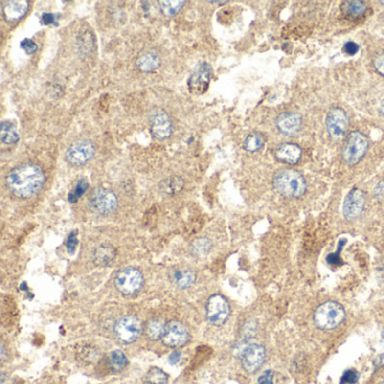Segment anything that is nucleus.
<instances>
[{
	"instance_id": "20e7f679",
	"label": "nucleus",
	"mask_w": 384,
	"mask_h": 384,
	"mask_svg": "<svg viewBox=\"0 0 384 384\" xmlns=\"http://www.w3.org/2000/svg\"><path fill=\"white\" fill-rule=\"evenodd\" d=\"M89 207L96 214L110 215L117 210V196L111 189L97 187L89 196Z\"/></svg>"
},
{
	"instance_id": "5701e85b",
	"label": "nucleus",
	"mask_w": 384,
	"mask_h": 384,
	"mask_svg": "<svg viewBox=\"0 0 384 384\" xmlns=\"http://www.w3.org/2000/svg\"><path fill=\"white\" fill-rule=\"evenodd\" d=\"M341 10L346 16L357 18L363 16L366 12V5L360 0H350V1H345L342 3Z\"/></svg>"
},
{
	"instance_id": "412c9836",
	"label": "nucleus",
	"mask_w": 384,
	"mask_h": 384,
	"mask_svg": "<svg viewBox=\"0 0 384 384\" xmlns=\"http://www.w3.org/2000/svg\"><path fill=\"white\" fill-rule=\"evenodd\" d=\"M170 279L174 284H176L181 289H188L194 284L196 279V275L193 271L182 268V270L173 271L170 274Z\"/></svg>"
},
{
	"instance_id": "e433bc0d",
	"label": "nucleus",
	"mask_w": 384,
	"mask_h": 384,
	"mask_svg": "<svg viewBox=\"0 0 384 384\" xmlns=\"http://www.w3.org/2000/svg\"><path fill=\"white\" fill-rule=\"evenodd\" d=\"M274 373L271 371H266L259 376L258 384H273Z\"/></svg>"
},
{
	"instance_id": "4be33fe9",
	"label": "nucleus",
	"mask_w": 384,
	"mask_h": 384,
	"mask_svg": "<svg viewBox=\"0 0 384 384\" xmlns=\"http://www.w3.org/2000/svg\"><path fill=\"white\" fill-rule=\"evenodd\" d=\"M0 139L5 144H15L20 141V133L10 122L3 121L0 125Z\"/></svg>"
},
{
	"instance_id": "79ce46f5",
	"label": "nucleus",
	"mask_w": 384,
	"mask_h": 384,
	"mask_svg": "<svg viewBox=\"0 0 384 384\" xmlns=\"http://www.w3.org/2000/svg\"><path fill=\"white\" fill-rule=\"evenodd\" d=\"M180 360H181V354L178 353V352H174L170 355V357H169V361H170L171 364L178 363V361H180Z\"/></svg>"
},
{
	"instance_id": "cd10ccee",
	"label": "nucleus",
	"mask_w": 384,
	"mask_h": 384,
	"mask_svg": "<svg viewBox=\"0 0 384 384\" xmlns=\"http://www.w3.org/2000/svg\"><path fill=\"white\" fill-rule=\"evenodd\" d=\"M111 366L114 371H121L128 365V359L124 355V353L121 350H114L111 353L110 356Z\"/></svg>"
},
{
	"instance_id": "ea45409f",
	"label": "nucleus",
	"mask_w": 384,
	"mask_h": 384,
	"mask_svg": "<svg viewBox=\"0 0 384 384\" xmlns=\"http://www.w3.org/2000/svg\"><path fill=\"white\" fill-rule=\"evenodd\" d=\"M374 195L378 197V199H383L384 197V180H382L381 181L378 182V185L374 187Z\"/></svg>"
},
{
	"instance_id": "393cba45",
	"label": "nucleus",
	"mask_w": 384,
	"mask_h": 384,
	"mask_svg": "<svg viewBox=\"0 0 384 384\" xmlns=\"http://www.w3.org/2000/svg\"><path fill=\"white\" fill-rule=\"evenodd\" d=\"M158 3L160 12L162 13L163 16L170 18L176 16L186 2L182 0H171V1H159Z\"/></svg>"
},
{
	"instance_id": "c85d7f7f",
	"label": "nucleus",
	"mask_w": 384,
	"mask_h": 384,
	"mask_svg": "<svg viewBox=\"0 0 384 384\" xmlns=\"http://www.w3.org/2000/svg\"><path fill=\"white\" fill-rule=\"evenodd\" d=\"M163 329H165V324H162L158 320H152L147 326L148 337L152 339V340H157V339L162 337Z\"/></svg>"
},
{
	"instance_id": "9b49d317",
	"label": "nucleus",
	"mask_w": 384,
	"mask_h": 384,
	"mask_svg": "<svg viewBox=\"0 0 384 384\" xmlns=\"http://www.w3.org/2000/svg\"><path fill=\"white\" fill-rule=\"evenodd\" d=\"M266 357V350L262 345L251 344L246 346L241 353L242 366L248 373H255L262 367Z\"/></svg>"
},
{
	"instance_id": "f257e3e1",
	"label": "nucleus",
	"mask_w": 384,
	"mask_h": 384,
	"mask_svg": "<svg viewBox=\"0 0 384 384\" xmlns=\"http://www.w3.org/2000/svg\"><path fill=\"white\" fill-rule=\"evenodd\" d=\"M45 175L39 165L33 162L15 167L6 177L7 187L20 199H29L42 189Z\"/></svg>"
},
{
	"instance_id": "a878e982",
	"label": "nucleus",
	"mask_w": 384,
	"mask_h": 384,
	"mask_svg": "<svg viewBox=\"0 0 384 384\" xmlns=\"http://www.w3.org/2000/svg\"><path fill=\"white\" fill-rule=\"evenodd\" d=\"M265 137L263 134L253 132L246 137L244 141V149L248 152H257L264 147Z\"/></svg>"
},
{
	"instance_id": "a18cd8bd",
	"label": "nucleus",
	"mask_w": 384,
	"mask_h": 384,
	"mask_svg": "<svg viewBox=\"0 0 384 384\" xmlns=\"http://www.w3.org/2000/svg\"><path fill=\"white\" fill-rule=\"evenodd\" d=\"M380 384H384V381H382V382H381V383H380Z\"/></svg>"
},
{
	"instance_id": "c9c22d12",
	"label": "nucleus",
	"mask_w": 384,
	"mask_h": 384,
	"mask_svg": "<svg viewBox=\"0 0 384 384\" xmlns=\"http://www.w3.org/2000/svg\"><path fill=\"white\" fill-rule=\"evenodd\" d=\"M359 48L360 46L357 45L355 42H352V41H349L344 45V48H342V51L345 52L346 54L348 55H355L357 52H359Z\"/></svg>"
},
{
	"instance_id": "f8f14e48",
	"label": "nucleus",
	"mask_w": 384,
	"mask_h": 384,
	"mask_svg": "<svg viewBox=\"0 0 384 384\" xmlns=\"http://www.w3.org/2000/svg\"><path fill=\"white\" fill-rule=\"evenodd\" d=\"M348 117L341 108H333L327 115V131L334 139H340L347 132Z\"/></svg>"
},
{
	"instance_id": "37998d69",
	"label": "nucleus",
	"mask_w": 384,
	"mask_h": 384,
	"mask_svg": "<svg viewBox=\"0 0 384 384\" xmlns=\"http://www.w3.org/2000/svg\"><path fill=\"white\" fill-rule=\"evenodd\" d=\"M379 112H380V114L382 115V116L384 117V99L382 100L381 102V104H380V107H379Z\"/></svg>"
},
{
	"instance_id": "aec40b11",
	"label": "nucleus",
	"mask_w": 384,
	"mask_h": 384,
	"mask_svg": "<svg viewBox=\"0 0 384 384\" xmlns=\"http://www.w3.org/2000/svg\"><path fill=\"white\" fill-rule=\"evenodd\" d=\"M115 256H116V250L113 246L111 245H100L97 247L94 252H92V260L96 265L99 266H106L113 262Z\"/></svg>"
},
{
	"instance_id": "1a4fd4ad",
	"label": "nucleus",
	"mask_w": 384,
	"mask_h": 384,
	"mask_svg": "<svg viewBox=\"0 0 384 384\" xmlns=\"http://www.w3.org/2000/svg\"><path fill=\"white\" fill-rule=\"evenodd\" d=\"M230 316V305L225 296L214 294L207 301L206 318L215 326H221L228 320Z\"/></svg>"
},
{
	"instance_id": "a211bd4d",
	"label": "nucleus",
	"mask_w": 384,
	"mask_h": 384,
	"mask_svg": "<svg viewBox=\"0 0 384 384\" xmlns=\"http://www.w3.org/2000/svg\"><path fill=\"white\" fill-rule=\"evenodd\" d=\"M275 156H276V158L279 161L294 165V163H296L300 160L302 156V150L297 144L285 143L277 148V150L275 151Z\"/></svg>"
},
{
	"instance_id": "72a5a7b5",
	"label": "nucleus",
	"mask_w": 384,
	"mask_h": 384,
	"mask_svg": "<svg viewBox=\"0 0 384 384\" xmlns=\"http://www.w3.org/2000/svg\"><path fill=\"white\" fill-rule=\"evenodd\" d=\"M21 47L23 48V50L27 54H33V53H35L37 50H39V46H37V44L31 39H25V40L22 41V42H21Z\"/></svg>"
},
{
	"instance_id": "c756f323",
	"label": "nucleus",
	"mask_w": 384,
	"mask_h": 384,
	"mask_svg": "<svg viewBox=\"0 0 384 384\" xmlns=\"http://www.w3.org/2000/svg\"><path fill=\"white\" fill-rule=\"evenodd\" d=\"M212 247L211 241L206 239V238H201V239H196L192 244V251L195 253V255H205L210 251V249Z\"/></svg>"
},
{
	"instance_id": "c03bdc74",
	"label": "nucleus",
	"mask_w": 384,
	"mask_h": 384,
	"mask_svg": "<svg viewBox=\"0 0 384 384\" xmlns=\"http://www.w3.org/2000/svg\"><path fill=\"white\" fill-rule=\"evenodd\" d=\"M382 336H383V338H384V330H383V334H382Z\"/></svg>"
},
{
	"instance_id": "6e6552de",
	"label": "nucleus",
	"mask_w": 384,
	"mask_h": 384,
	"mask_svg": "<svg viewBox=\"0 0 384 384\" xmlns=\"http://www.w3.org/2000/svg\"><path fill=\"white\" fill-rule=\"evenodd\" d=\"M142 327L139 319L134 316H125L115 324L114 331L116 337L124 344H131L139 338Z\"/></svg>"
},
{
	"instance_id": "2f4dec72",
	"label": "nucleus",
	"mask_w": 384,
	"mask_h": 384,
	"mask_svg": "<svg viewBox=\"0 0 384 384\" xmlns=\"http://www.w3.org/2000/svg\"><path fill=\"white\" fill-rule=\"evenodd\" d=\"M345 244H346L345 239H341L340 241H339L337 251L334 252V253H330V255H328V257H327L328 264H330V265H340L341 264L340 251H341V249H342V247H344Z\"/></svg>"
},
{
	"instance_id": "58836bf2",
	"label": "nucleus",
	"mask_w": 384,
	"mask_h": 384,
	"mask_svg": "<svg viewBox=\"0 0 384 384\" xmlns=\"http://www.w3.org/2000/svg\"><path fill=\"white\" fill-rule=\"evenodd\" d=\"M374 67H375L376 71L381 74V76L384 77V53L375 58Z\"/></svg>"
},
{
	"instance_id": "0eeeda50",
	"label": "nucleus",
	"mask_w": 384,
	"mask_h": 384,
	"mask_svg": "<svg viewBox=\"0 0 384 384\" xmlns=\"http://www.w3.org/2000/svg\"><path fill=\"white\" fill-rule=\"evenodd\" d=\"M368 148L367 139L364 134L361 132H352L348 136L347 142H346L344 150H342V157L348 165H355L360 162L364 155L366 154Z\"/></svg>"
},
{
	"instance_id": "ddd939ff",
	"label": "nucleus",
	"mask_w": 384,
	"mask_h": 384,
	"mask_svg": "<svg viewBox=\"0 0 384 384\" xmlns=\"http://www.w3.org/2000/svg\"><path fill=\"white\" fill-rule=\"evenodd\" d=\"M211 79V67L206 62L201 63L194 70L188 80V89L194 95H202L207 90Z\"/></svg>"
},
{
	"instance_id": "bb28decb",
	"label": "nucleus",
	"mask_w": 384,
	"mask_h": 384,
	"mask_svg": "<svg viewBox=\"0 0 384 384\" xmlns=\"http://www.w3.org/2000/svg\"><path fill=\"white\" fill-rule=\"evenodd\" d=\"M145 382L148 384H167L168 375L158 367H152L145 375Z\"/></svg>"
},
{
	"instance_id": "9d476101",
	"label": "nucleus",
	"mask_w": 384,
	"mask_h": 384,
	"mask_svg": "<svg viewBox=\"0 0 384 384\" xmlns=\"http://www.w3.org/2000/svg\"><path fill=\"white\" fill-rule=\"evenodd\" d=\"M162 342L168 347L177 348L184 346L189 340V334L184 324L178 321H169L165 324Z\"/></svg>"
},
{
	"instance_id": "dca6fc26",
	"label": "nucleus",
	"mask_w": 384,
	"mask_h": 384,
	"mask_svg": "<svg viewBox=\"0 0 384 384\" xmlns=\"http://www.w3.org/2000/svg\"><path fill=\"white\" fill-rule=\"evenodd\" d=\"M276 125L279 132L288 136H293L300 131L302 126V118L296 113H283L276 120Z\"/></svg>"
},
{
	"instance_id": "4c0bfd02",
	"label": "nucleus",
	"mask_w": 384,
	"mask_h": 384,
	"mask_svg": "<svg viewBox=\"0 0 384 384\" xmlns=\"http://www.w3.org/2000/svg\"><path fill=\"white\" fill-rule=\"evenodd\" d=\"M57 15L54 14H51V13H44L42 15V17H41V22L44 25H51V24H55L57 23Z\"/></svg>"
},
{
	"instance_id": "f3484780",
	"label": "nucleus",
	"mask_w": 384,
	"mask_h": 384,
	"mask_svg": "<svg viewBox=\"0 0 384 384\" xmlns=\"http://www.w3.org/2000/svg\"><path fill=\"white\" fill-rule=\"evenodd\" d=\"M29 9V1L27 0H13L6 2L2 7L3 17L9 23H14L23 18Z\"/></svg>"
},
{
	"instance_id": "7ed1b4c3",
	"label": "nucleus",
	"mask_w": 384,
	"mask_h": 384,
	"mask_svg": "<svg viewBox=\"0 0 384 384\" xmlns=\"http://www.w3.org/2000/svg\"><path fill=\"white\" fill-rule=\"evenodd\" d=\"M345 315V309L341 304L328 301L316 308L313 319L320 329L333 330L344 321Z\"/></svg>"
},
{
	"instance_id": "6ab92c4d",
	"label": "nucleus",
	"mask_w": 384,
	"mask_h": 384,
	"mask_svg": "<svg viewBox=\"0 0 384 384\" xmlns=\"http://www.w3.org/2000/svg\"><path fill=\"white\" fill-rule=\"evenodd\" d=\"M161 59L155 51H147L136 59V67L142 72H152L159 68Z\"/></svg>"
},
{
	"instance_id": "7c9ffc66",
	"label": "nucleus",
	"mask_w": 384,
	"mask_h": 384,
	"mask_svg": "<svg viewBox=\"0 0 384 384\" xmlns=\"http://www.w3.org/2000/svg\"><path fill=\"white\" fill-rule=\"evenodd\" d=\"M88 186L89 185H88L87 181L80 180L79 181H78V184L76 185V187H74L73 192H71V193L69 194V202L76 203L77 201L84 195V194L86 193V191H87Z\"/></svg>"
},
{
	"instance_id": "a19ab883",
	"label": "nucleus",
	"mask_w": 384,
	"mask_h": 384,
	"mask_svg": "<svg viewBox=\"0 0 384 384\" xmlns=\"http://www.w3.org/2000/svg\"><path fill=\"white\" fill-rule=\"evenodd\" d=\"M384 365V353L383 354H380V355L376 357L375 361H374V366L376 368L381 367Z\"/></svg>"
},
{
	"instance_id": "b1692460",
	"label": "nucleus",
	"mask_w": 384,
	"mask_h": 384,
	"mask_svg": "<svg viewBox=\"0 0 384 384\" xmlns=\"http://www.w3.org/2000/svg\"><path fill=\"white\" fill-rule=\"evenodd\" d=\"M184 188V181L180 176H171L166 178L160 184V189L167 195H175Z\"/></svg>"
},
{
	"instance_id": "2eb2a0df",
	"label": "nucleus",
	"mask_w": 384,
	"mask_h": 384,
	"mask_svg": "<svg viewBox=\"0 0 384 384\" xmlns=\"http://www.w3.org/2000/svg\"><path fill=\"white\" fill-rule=\"evenodd\" d=\"M173 122L166 112H157L151 118V133L156 139L165 140L173 134Z\"/></svg>"
},
{
	"instance_id": "4468645a",
	"label": "nucleus",
	"mask_w": 384,
	"mask_h": 384,
	"mask_svg": "<svg viewBox=\"0 0 384 384\" xmlns=\"http://www.w3.org/2000/svg\"><path fill=\"white\" fill-rule=\"evenodd\" d=\"M365 206V196L361 189L354 188L345 197L342 214L346 219L355 220L361 214Z\"/></svg>"
},
{
	"instance_id": "f03ea898",
	"label": "nucleus",
	"mask_w": 384,
	"mask_h": 384,
	"mask_svg": "<svg viewBox=\"0 0 384 384\" xmlns=\"http://www.w3.org/2000/svg\"><path fill=\"white\" fill-rule=\"evenodd\" d=\"M273 185L275 191L286 197H300L307 191V182L299 171L284 169L275 175Z\"/></svg>"
},
{
	"instance_id": "39448f33",
	"label": "nucleus",
	"mask_w": 384,
	"mask_h": 384,
	"mask_svg": "<svg viewBox=\"0 0 384 384\" xmlns=\"http://www.w3.org/2000/svg\"><path fill=\"white\" fill-rule=\"evenodd\" d=\"M143 285V276L136 268L126 267L118 271L115 277V286L124 295H133L139 292Z\"/></svg>"
},
{
	"instance_id": "49530a36",
	"label": "nucleus",
	"mask_w": 384,
	"mask_h": 384,
	"mask_svg": "<svg viewBox=\"0 0 384 384\" xmlns=\"http://www.w3.org/2000/svg\"><path fill=\"white\" fill-rule=\"evenodd\" d=\"M381 3H382V5H384V1H381Z\"/></svg>"
},
{
	"instance_id": "f704fd0d",
	"label": "nucleus",
	"mask_w": 384,
	"mask_h": 384,
	"mask_svg": "<svg viewBox=\"0 0 384 384\" xmlns=\"http://www.w3.org/2000/svg\"><path fill=\"white\" fill-rule=\"evenodd\" d=\"M78 246V232L77 231H73V232L70 233V236L68 237V240H67V250L72 255L76 251V248Z\"/></svg>"
},
{
	"instance_id": "423d86ee",
	"label": "nucleus",
	"mask_w": 384,
	"mask_h": 384,
	"mask_svg": "<svg viewBox=\"0 0 384 384\" xmlns=\"http://www.w3.org/2000/svg\"><path fill=\"white\" fill-rule=\"evenodd\" d=\"M96 148L90 140H77L66 151V160L71 166L80 167L90 161L95 155Z\"/></svg>"
},
{
	"instance_id": "473e14b6",
	"label": "nucleus",
	"mask_w": 384,
	"mask_h": 384,
	"mask_svg": "<svg viewBox=\"0 0 384 384\" xmlns=\"http://www.w3.org/2000/svg\"><path fill=\"white\" fill-rule=\"evenodd\" d=\"M359 381V373L355 370H348L342 374L340 384H354Z\"/></svg>"
}]
</instances>
